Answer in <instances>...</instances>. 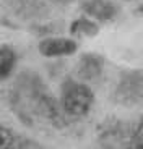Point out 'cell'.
Wrapping results in <instances>:
<instances>
[{"label":"cell","instance_id":"6da1fadb","mask_svg":"<svg viewBox=\"0 0 143 149\" xmlns=\"http://www.w3.org/2000/svg\"><path fill=\"white\" fill-rule=\"evenodd\" d=\"M94 102V94L86 84L80 83H72L65 86L64 96H62V105L64 110L68 115L73 117H81L88 113Z\"/></svg>","mask_w":143,"mask_h":149},{"label":"cell","instance_id":"7a4b0ae2","mask_svg":"<svg viewBox=\"0 0 143 149\" xmlns=\"http://www.w3.org/2000/svg\"><path fill=\"white\" fill-rule=\"evenodd\" d=\"M117 97L122 102H137L143 99V71L132 70L122 73L119 86H117Z\"/></svg>","mask_w":143,"mask_h":149},{"label":"cell","instance_id":"3957f363","mask_svg":"<svg viewBox=\"0 0 143 149\" xmlns=\"http://www.w3.org/2000/svg\"><path fill=\"white\" fill-rule=\"evenodd\" d=\"M76 42L67 37H47L39 42L38 49L44 57H64L76 52Z\"/></svg>","mask_w":143,"mask_h":149},{"label":"cell","instance_id":"277c9868","mask_svg":"<svg viewBox=\"0 0 143 149\" xmlns=\"http://www.w3.org/2000/svg\"><path fill=\"white\" fill-rule=\"evenodd\" d=\"M102 67H104V58L96 54H85L80 58L78 68H76V74L85 81H93L102 73Z\"/></svg>","mask_w":143,"mask_h":149},{"label":"cell","instance_id":"5b68a950","mask_svg":"<svg viewBox=\"0 0 143 149\" xmlns=\"http://www.w3.org/2000/svg\"><path fill=\"white\" fill-rule=\"evenodd\" d=\"M83 10L98 21H109L116 18L119 11L116 5L109 0H86L83 3Z\"/></svg>","mask_w":143,"mask_h":149},{"label":"cell","instance_id":"8992f818","mask_svg":"<svg viewBox=\"0 0 143 149\" xmlns=\"http://www.w3.org/2000/svg\"><path fill=\"white\" fill-rule=\"evenodd\" d=\"M16 65V54L10 45L0 47V79L8 78Z\"/></svg>","mask_w":143,"mask_h":149},{"label":"cell","instance_id":"52a82bcc","mask_svg":"<svg viewBox=\"0 0 143 149\" xmlns=\"http://www.w3.org/2000/svg\"><path fill=\"white\" fill-rule=\"evenodd\" d=\"M99 31V26L96 24L94 21L91 19H86V18H80L76 21L72 23L70 26V33L72 34H83V36H96Z\"/></svg>","mask_w":143,"mask_h":149},{"label":"cell","instance_id":"ba28073f","mask_svg":"<svg viewBox=\"0 0 143 149\" xmlns=\"http://www.w3.org/2000/svg\"><path fill=\"white\" fill-rule=\"evenodd\" d=\"M15 143V136L11 130L5 127H0V149H10Z\"/></svg>","mask_w":143,"mask_h":149},{"label":"cell","instance_id":"9c48e42d","mask_svg":"<svg viewBox=\"0 0 143 149\" xmlns=\"http://www.w3.org/2000/svg\"><path fill=\"white\" fill-rule=\"evenodd\" d=\"M137 141L143 143V122L138 125V130H137Z\"/></svg>","mask_w":143,"mask_h":149},{"label":"cell","instance_id":"30bf717a","mask_svg":"<svg viewBox=\"0 0 143 149\" xmlns=\"http://www.w3.org/2000/svg\"><path fill=\"white\" fill-rule=\"evenodd\" d=\"M127 149H143V143L142 141H137V139H135V143H132V144L128 146Z\"/></svg>","mask_w":143,"mask_h":149}]
</instances>
